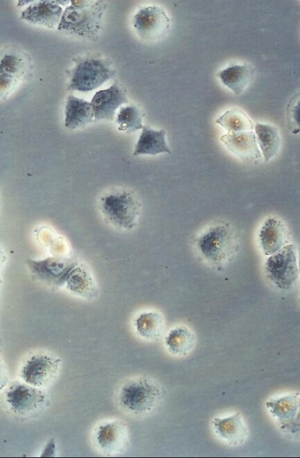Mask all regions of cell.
I'll list each match as a JSON object with an SVG mask.
<instances>
[{"label": "cell", "instance_id": "cell-1", "mask_svg": "<svg viewBox=\"0 0 300 458\" xmlns=\"http://www.w3.org/2000/svg\"><path fill=\"white\" fill-rule=\"evenodd\" d=\"M106 7L102 1H72L63 12L58 29L94 39L100 29Z\"/></svg>", "mask_w": 300, "mask_h": 458}, {"label": "cell", "instance_id": "cell-2", "mask_svg": "<svg viewBox=\"0 0 300 458\" xmlns=\"http://www.w3.org/2000/svg\"><path fill=\"white\" fill-rule=\"evenodd\" d=\"M162 391L153 380L137 377L124 382L118 392L120 406L127 412L143 416L151 412L160 402Z\"/></svg>", "mask_w": 300, "mask_h": 458}, {"label": "cell", "instance_id": "cell-3", "mask_svg": "<svg viewBox=\"0 0 300 458\" xmlns=\"http://www.w3.org/2000/svg\"><path fill=\"white\" fill-rule=\"evenodd\" d=\"M100 211L114 227L130 231L137 225L141 215V204L133 193L116 191L104 195L100 203Z\"/></svg>", "mask_w": 300, "mask_h": 458}, {"label": "cell", "instance_id": "cell-4", "mask_svg": "<svg viewBox=\"0 0 300 458\" xmlns=\"http://www.w3.org/2000/svg\"><path fill=\"white\" fill-rule=\"evenodd\" d=\"M202 256L214 264H222L231 257L236 246L231 227L227 224H215L204 231L197 240Z\"/></svg>", "mask_w": 300, "mask_h": 458}, {"label": "cell", "instance_id": "cell-5", "mask_svg": "<svg viewBox=\"0 0 300 458\" xmlns=\"http://www.w3.org/2000/svg\"><path fill=\"white\" fill-rule=\"evenodd\" d=\"M265 271L268 279L277 288L282 290L291 289L299 274L296 246L285 245L269 256L265 263Z\"/></svg>", "mask_w": 300, "mask_h": 458}, {"label": "cell", "instance_id": "cell-6", "mask_svg": "<svg viewBox=\"0 0 300 458\" xmlns=\"http://www.w3.org/2000/svg\"><path fill=\"white\" fill-rule=\"evenodd\" d=\"M115 71L104 59L87 58L73 69L69 88L80 91H89L99 87L113 78Z\"/></svg>", "mask_w": 300, "mask_h": 458}, {"label": "cell", "instance_id": "cell-7", "mask_svg": "<svg viewBox=\"0 0 300 458\" xmlns=\"http://www.w3.org/2000/svg\"><path fill=\"white\" fill-rule=\"evenodd\" d=\"M6 399L10 409L16 414L28 416L40 412L47 398L41 388L26 382H16L6 391Z\"/></svg>", "mask_w": 300, "mask_h": 458}, {"label": "cell", "instance_id": "cell-8", "mask_svg": "<svg viewBox=\"0 0 300 458\" xmlns=\"http://www.w3.org/2000/svg\"><path fill=\"white\" fill-rule=\"evenodd\" d=\"M61 360L55 355L39 353L32 355L21 371L23 381L38 388L48 385L58 375Z\"/></svg>", "mask_w": 300, "mask_h": 458}, {"label": "cell", "instance_id": "cell-9", "mask_svg": "<svg viewBox=\"0 0 300 458\" xmlns=\"http://www.w3.org/2000/svg\"><path fill=\"white\" fill-rule=\"evenodd\" d=\"M76 261L67 258L47 257L40 260L28 258L26 263L31 274L40 282L62 287Z\"/></svg>", "mask_w": 300, "mask_h": 458}, {"label": "cell", "instance_id": "cell-10", "mask_svg": "<svg viewBox=\"0 0 300 458\" xmlns=\"http://www.w3.org/2000/svg\"><path fill=\"white\" fill-rule=\"evenodd\" d=\"M94 441L98 450L105 455L115 456L127 447L128 429L120 420H108L100 423L95 430Z\"/></svg>", "mask_w": 300, "mask_h": 458}, {"label": "cell", "instance_id": "cell-11", "mask_svg": "<svg viewBox=\"0 0 300 458\" xmlns=\"http://www.w3.org/2000/svg\"><path fill=\"white\" fill-rule=\"evenodd\" d=\"M134 26L141 38L155 41L166 35L170 28V19L162 8L146 6L134 15Z\"/></svg>", "mask_w": 300, "mask_h": 458}, {"label": "cell", "instance_id": "cell-12", "mask_svg": "<svg viewBox=\"0 0 300 458\" xmlns=\"http://www.w3.org/2000/svg\"><path fill=\"white\" fill-rule=\"evenodd\" d=\"M64 286L73 295L87 300L94 299L99 294V288L91 269L78 261L69 271Z\"/></svg>", "mask_w": 300, "mask_h": 458}, {"label": "cell", "instance_id": "cell-13", "mask_svg": "<svg viewBox=\"0 0 300 458\" xmlns=\"http://www.w3.org/2000/svg\"><path fill=\"white\" fill-rule=\"evenodd\" d=\"M128 102L124 91L117 82L110 87L97 91L93 96L91 105L96 120L112 121L117 109Z\"/></svg>", "mask_w": 300, "mask_h": 458}, {"label": "cell", "instance_id": "cell-14", "mask_svg": "<svg viewBox=\"0 0 300 458\" xmlns=\"http://www.w3.org/2000/svg\"><path fill=\"white\" fill-rule=\"evenodd\" d=\"M62 13L58 1H40L26 8L21 12V18L34 24L53 28L59 24Z\"/></svg>", "mask_w": 300, "mask_h": 458}, {"label": "cell", "instance_id": "cell-15", "mask_svg": "<svg viewBox=\"0 0 300 458\" xmlns=\"http://www.w3.org/2000/svg\"><path fill=\"white\" fill-rule=\"evenodd\" d=\"M133 328L138 336L147 341H157L164 333L165 319L159 311L143 310L133 319Z\"/></svg>", "mask_w": 300, "mask_h": 458}, {"label": "cell", "instance_id": "cell-16", "mask_svg": "<svg viewBox=\"0 0 300 458\" xmlns=\"http://www.w3.org/2000/svg\"><path fill=\"white\" fill-rule=\"evenodd\" d=\"M221 141L234 155L246 160H257L261 157L254 132L252 130L227 133Z\"/></svg>", "mask_w": 300, "mask_h": 458}, {"label": "cell", "instance_id": "cell-17", "mask_svg": "<svg viewBox=\"0 0 300 458\" xmlns=\"http://www.w3.org/2000/svg\"><path fill=\"white\" fill-rule=\"evenodd\" d=\"M212 425L217 435L232 446L243 443L248 434L240 413L216 417L212 421Z\"/></svg>", "mask_w": 300, "mask_h": 458}, {"label": "cell", "instance_id": "cell-18", "mask_svg": "<svg viewBox=\"0 0 300 458\" xmlns=\"http://www.w3.org/2000/svg\"><path fill=\"white\" fill-rule=\"evenodd\" d=\"M287 231L284 224L276 218L266 219L258 232V242L262 252L270 256L285 245Z\"/></svg>", "mask_w": 300, "mask_h": 458}, {"label": "cell", "instance_id": "cell-19", "mask_svg": "<svg viewBox=\"0 0 300 458\" xmlns=\"http://www.w3.org/2000/svg\"><path fill=\"white\" fill-rule=\"evenodd\" d=\"M195 336L187 326L177 325L171 328L164 336V345L171 355L182 357L188 355L194 348Z\"/></svg>", "mask_w": 300, "mask_h": 458}, {"label": "cell", "instance_id": "cell-20", "mask_svg": "<svg viewBox=\"0 0 300 458\" xmlns=\"http://www.w3.org/2000/svg\"><path fill=\"white\" fill-rule=\"evenodd\" d=\"M64 113V125L71 130L85 126L94 118L91 103L74 96L67 98Z\"/></svg>", "mask_w": 300, "mask_h": 458}, {"label": "cell", "instance_id": "cell-21", "mask_svg": "<svg viewBox=\"0 0 300 458\" xmlns=\"http://www.w3.org/2000/svg\"><path fill=\"white\" fill-rule=\"evenodd\" d=\"M166 131L156 130L148 126H143L142 132L138 139L133 155H156L163 152L170 153V150L166 141Z\"/></svg>", "mask_w": 300, "mask_h": 458}, {"label": "cell", "instance_id": "cell-22", "mask_svg": "<svg viewBox=\"0 0 300 458\" xmlns=\"http://www.w3.org/2000/svg\"><path fill=\"white\" fill-rule=\"evenodd\" d=\"M267 408L279 423L288 425L299 412V398L295 393L272 398L266 403Z\"/></svg>", "mask_w": 300, "mask_h": 458}, {"label": "cell", "instance_id": "cell-23", "mask_svg": "<svg viewBox=\"0 0 300 458\" xmlns=\"http://www.w3.org/2000/svg\"><path fill=\"white\" fill-rule=\"evenodd\" d=\"M218 76L226 87L239 95L253 80L254 69L249 65H233L220 71Z\"/></svg>", "mask_w": 300, "mask_h": 458}, {"label": "cell", "instance_id": "cell-24", "mask_svg": "<svg viewBox=\"0 0 300 458\" xmlns=\"http://www.w3.org/2000/svg\"><path fill=\"white\" fill-rule=\"evenodd\" d=\"M254 133L265 161L274 157L280 148L281 138L278 130L269 124L256 123Z\"/></svg>", "mask_w": 300, "mask_h": 458}, {"label": "cell", "instance_id": "cell-25", "mask_svg": "<svg viewBox=\"0 0 300 458\" xmlns=\"http://www.w3.org/2000/svg\"><path fill=\"white\" fill-rule=\"evenodd\" d=\"M216 122L228 133H234L252 130L254 123L251 118L243 112L238 109L225 112Z\"/></svg>", "mask_w": 300, "mask_h": 458}, {"label": "cell", "instance_id": "cell-26", "mask_svg": "<svg viewBox=\"0 0 300 458\" xmlns=\"http://www.w3.org/2000/svg\"><path fill=\"white\" fill-rule=\"evenodd\" d=\"M143 115L140 109L134 105L122 107L116 115L118 129L123 132H133L143 127Z\"/></svg>", "mask_w": 300, "mask_h": 458}, {"label": "cell", "instance_id": "cell-27", "mask_svg": "<svg viewBox=\"0 0 300 458\" xmlns=\"http://www.w3.org/2000/svg\"><path fill=\"white\" fill-rule=\"evenodd\" d=\"M288 120L292 125H297L299 127V101L295 105L294 103L289 104Z\"/></svg>", "mask_w": 300, "mask_h": 458}, {"label": "cell", "instance_id": "cell-28", "mask_svg": "<svg viewBox=\"0 0 300 458\" xmlns=\"http://www.w3.org/2000/svg\"><path fill=\"white\" fill-rule=\"evenodd\" d=\"M8 378L6 368L0 360V391L8 385Z\"/></svg>", "mask_w": 300, "mask_h": 458}, {"label": "cell", "instance_id": "cell-29", "mask_svg": "<svg viewBox=\"0 0 300 458\" xmlns=\"http://www.w3.org/2000/svg\"><path fill=\"white\" fill-rule=\"evenodd\" d=\"M55 455V443L53 439H50L48 443L44 447L41 457H53Z\"/></svg>", "mask_w": 300, "mask_h": 458}, {"label": "cell", "instance_id": "cell-30", "mask_svg": "<svg viewBox=\"0 0 300 458\" xmlns=\"http://www.w3.org/2000/svg\"><path fill=\"white\" fill-rule=\"evenodd\" d=\"M6 260H7V254L0 247V271L4 267Z\"/></svg>", "mask_w": 300, "mask_h": 458}, {"label": "cell", "instance_id": "cell-31", "mask_svg": "<svg viewBox=\"0 0 300 458\" xmlns=\"http://www.w3.org/2000/svg\"><path fill=\"white\" fill-rule=\"evenodd\" d=\"M2 282H3V278H2L1 276L0 275V284L2 283Z\"/></svg>", "mask_w": 300, "mask_h": 458}]
</instances>
